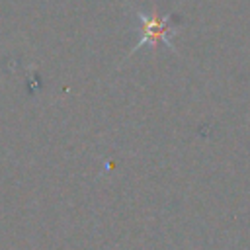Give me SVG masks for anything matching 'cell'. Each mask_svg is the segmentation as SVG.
<instances>
[{
  "instance_id": "obj_1",
  "label": "cell",
  "mask_w": 250,
  "mask_h": 250,
  "mask_svg": "<svg viewBox=\"0 0 250 250\" xmlns=\"http://www.w3.org/2000/svg\"><path fill=\"white\" fill-rule=\"evenodd\" d=\"M141 20V39L137 43L135 49L143 47V45H156L158 41L166 43L168 47H172V37L176 35V27L170 25V18L168 16H146V14H139Z\"/></svg>"
}]
</instances>
